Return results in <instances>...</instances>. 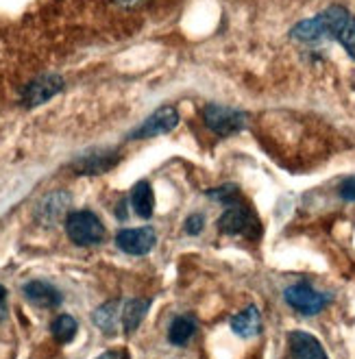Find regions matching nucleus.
<instances>
[{
    "instance_id": "f257e3e1",
    "label": "nucleus",
    "mask_w": 355,
    "mask_h": 359,
    "mask_svg": "<svg viewBox=\"0 0 355 359\" xmlns=\"http://www.w3.org/2000/svg\"><path fill=\"white\" fill-rule=\"evenodd\" d=\"M66 233L76 246H96L105 240V224L92 211H72L66 218Z\"/></svg>"
},
{
    "instance_id": "f03ea898",
    "label": "nucleus",
    "mask_w": 355,
    "mask_h": 359,
    "mask_svg": "<svg viewBox=\"0 0 355 359\" xmlns=\"http://www.w3.org/2000/svg\"><path fill=\"white\" fill-rule=\"evenodd\" d=\"M319 15L323 20L329 37L338 39L340 46L349 53V57L355 59V15L349 13L340 5H331Z\"/></svg>"
},
{
    "instance_id": "7ed1b4c3",
    "label": "nucleus",
    "mask_w": 355,
    "mask_h": 359,
    "mask_svg": "<svg viewBox=\"0 0 355 359\" xmlns=\"http://www.w3.org/2000/svg\"><path fill=\"white\" fill-rule=\"evenodd\" d=\"M203 120L207 129L220 137L236 135L246 126V114L240 109L225 107V104H207L203 109Z\"/></svg>"
},
{
    "instance_id": "20e7f679",
    "label": "nucleus",
    "mask_w": 355,
    "mask_h": 359,
    "mask_svg": "<svg viewBox=\"0 0 355 359\" xmlns=\"http://www.w3.org/2000/svg\"><path fill=\"white\" fill-rule=\"evenodd\" d=\"M218 231L225 236H248L257 238L260 236V224L257 218L253 216L246 205L242 203H232L227 207L225 214L218 218Z\"/></svg>"
},
{
    "instance_id": "39448f33",
    "label": "nucleus",
    "mask_w": 355,
    "mask_h": 359,
    "mask_svg": "<svg viewBox=\"0 0 355 359\" xmlns=\"http://www.w3.org/2000/svg\"><path fill=\"white\" fill-rule=\"evenodd\" d=\"M283 299H286V303H288L292 309H297V311L303 313V316H316V313H321V311L327 307V303H329V297H327V294L314 290V287L307 285V283H295V285L286 287Z\"/></svg>"
},
{
    "instance_id": "423d86ee",
    "label": "nucleus",
    "mask_w": 355,
    "mask_h": 359,
    "mask_svg": "<svg viewBox=\"0 0 355 359\" xmlns=\"http://www.w3.org/2000/svg\"><path fill=\"white\" fill-rule=\"evenodd\" d=\"M177 124H179V114L175 107H159L155 114H151L138 126L129 135V140H151L163 133H170Z\"/></svg>"
},
{
    "instance_id": "0eeeda50",
    "label": "nucleus",
    "mask_w": 355,
    "mask_h": 359,
    "mask_svg": "<svg viewBox=\"0 0 355 359\" xmlns=\"http://www.w3.org/2000/svg\"><path fill=\"white\" fill-rule=\"evenodd\" d=\"M116 244L120 250L129 255H146L157 244V233L151 226H138V229H122L116 236Z\"/></svg>"
},
{
    "instance_id": "6e6552de",
    "label": "nucleus",
    "mask_w": 355,
    "mask_h": 359,
    "mask_svg": "<svg viewBox=\"0 0 355 359\" xmlns=\"http://www.w3.org/2000/svg\"><path fill=\"white\" fill-rule=\"evenodd\" d=\"M64 90V81L57 74H44V76H37L35 81H31L27 90L22 92V104L29 109L37 107V104L51 100L55 94H59Z\"/></svg>"
},
{
    "instance_id": "1a4fd4ad",
    "label": "nucleus",
    "mask_w": 355,
    "mask_h": 359,
    "mask_svg": "<svg viewBox=\"0 0 355 359\" xmlns=\"http://www.w3.org/2000/svg\"><path fill=\"white\" fill-rule=\"evenodd\" d=\"M290 351L295 359H329L323 344L307 331H292L288 333Z\"/></svg>"
},
{
    "instance_id": "9d476101",
    "label": "nucleus",
    "mask_w": 355,
    "mask_h": 359,
    "mask_svg": "<svg viewBox=\"0 0 355 359\" xmlns=\"http://www.w3.org/2000/svg\"><path fill=\"white\" fill-rule=\"evenodd\" d=\"M120 159H122V155L116 151H96V153L81 157L74 163V172L76 175H102V172L112 170Z\"/></svg>"
},
{
    "instance_id": "9b49d317",
    "label": "nucleus",
    "mask_w": 355,
    "mask_h": 359,
    "mask_svg": "<svg viewBox=\"0 0 355 359\" xmlns=\"http://www.w3.org/2000/svg\"><path fill=\"white\" fill-rule=\"evenodd\" d=\"M25 299L37 307H57L61 303V292L46 281H29L22 287Z\"/></svg>"
},
{
    "instance_id": "f8f14e48",
    "label": "nucleus",
    "mask_w": 355,
    "mask_h": 359,
    "mask_svg": "<svg viewBox=\"0 0 355 359\" xmlns=\"http://www.w3.org/2000/svg\"><path fill=\"white\" fill-rule=\"evenodd\" d=\"M232 331L240 337H255L262 331V313L255 305H248L244 311L232 318Z\"/></svg>"
},
{
    "instance_id": "ddd939ff",
    "label": "nucleus",
    "mask_w": 355,
    "mask_h": 359,
    "mask_svg": "<svg viewBox=\"0 0 355 359\" xmlns=\"http://www.w3.org/2000/svg\"><path fill=\"white\" fill-rule=\"evenodd\" d=\"M149 309H151V301H146V299H133V301L124 303L122 316H120L124 333L131 335L133 331H138V327L142 325L144 316L149 313Z\"/></svg>"
},
{
    "instance_id": "4468645a",
    "label": "nucleus",
    "mask_w": 355,
    "mask_h": 359,
    "mask_svg": "<svg viewBox=\"0 0 355 359\" xmlns=\"http://www.w3.org/2000/svg\"><path fill=\"white\" fill-rule=\"evenodd\" d=\"M290 37L303 41V44H319L321 39L329 37V33H327V29L323 25L321 15H316V18H309V20H303V22H299L295 29L290 31Z\"/></svg>"
},
{
    "instance_id": "2eb2a0df",
    "label": "nucleus",
    "mask_w": 355,
    "mask_h": 359,
    "mask_svg": "<svg viewBox=\"0 0 355 359\" xmlns=\"http://www.w3.org/2000/svg\"><path fill=\"white\" fill-rule=\"evenodd\" d=\"M131 207L140 218H151L155 209V194L149 181H140L131 189Z\"/></svg>"
},
{
    "instance_id": "dca6fc26",
    "label": "nucleus",
    "mask_w": 355,
    "mask_h": 359,
    "mask_svg": "<svg viewBox=\"0 0 355 359\" xmlns=\"http://www.w3.org/2000/svg\"><path fill=\"white\" fill-rule=\"evenodd\" d=\"M194 333H196V320H194V316H177V318L170 323L168 340L175 346H185L194 337Z\"/></svg>"
},
{
    "instance_id": "f3484780",
    "label": "nucleus",
    "mask_w": 355,
    "mask_h": 359,
    "mask_svg": "<svg viewBox=\"0 0 355 359\" xmlns=\"http://www.w3.org/2000/svg\"><path fill=\"white\" fill-rule=\"evenodd\" d=\"M120 316H122V311H120V305L116 303V301H109V303H105V305H100L96 311H94V325L102 331V333H107V335H112V333H116V325H118V320H120Z\"/></svg>"
},
{
    "instance_id": "a211bd4d",
    "label": "nucleus",
    "mask_w": 355,
    "mask_h": 359,
    "mask_svg": "<svg viewBox=\"0 0 355 359\" xmlns=\"http://www.w3.org/2000/svg\"><path fill=\"white\" fill-rule=\"evenodd\" d=\"M51 331H53V335L57 337V342L68 344V342L72 340V337L76 335V331H79V323L72 318V316L64 313V316H57V318L53 320Z\"/></svg>"
},
{
    "instance_id": "6ab92c4d",
    "label": "nucleus",
    "mask_w": 355,
    "mask_h": 359,
    "mask_svg": "<svg viewBox=\"0 0 355 359\" xmlns=\"http://www.w3.org/2000/svg\"><path fill=\"white\" fill-rule=\"evenodd\" d=\"M66 207H68V194H51L41 203V218L51 222L59 214H64Z\"/></svg>"
},
{
    "instance_id": "aec40b11",
    "label": "nucleus",
    "mask_w": 355,
    "mask_h": 359,
    "mask_svg": "<svg viewBox=\"0 0 355 359\" xmlns=\"http://www.w3.org/2000/svg\"><path fill=\"white\" fill-rule=\"evenodd\" d=\"M207 196L212 201H222V203H236L238 201V187L227 183L222 187H216V189H207Z\"/></svg>"
},
{
    "instance_id": "412c9836",
    "label": "nucleus",
    "mask_w": 355,
    "mask_h": 359,
    "mask_svg": "<svg viewBox=\"0 0 355 359\" xmlns=\"http://www.w3.org/2000/svg\"><path fill=\"white\" fill-rule=\"evenodd\" d=\"M203 226H205V218L201 214H192L190 218L185 220V224H183L185 233H190V236H199L201 231H203Z\"/></svg>"
},
{
    "instance_id": "4be33fe9",
    "label": "nucleus",
    "mask_w": 355,
    "mask_h": 359,
    "mask_svg": "<svg viewBox=\"0 0 355 359\" xmlns=\"http://www.w3.org/2000/svg\"><path fill=\"white\" fill-rule=\"evenodd\" d=\"M338 194L342 201H349L353 203L355 201V179H344L338 187Z\"/></svg>"
},
{
    "instance_id": "5701e85b",
    "label": "nucleus",
    "mask_w": 355,
    "mask_h": 359,
    "mask_svg": "<svg viewBox=\"0 0 355 359\" xmlns=\"http://www.w3.org/2000/svg\"><path fill=\"white\" fill-rule=\"evenodd\" d=\"M114 3L120 7V9H138L142 5H146L149 0H114Z\"/></svg>"
},
{
    "instance_id": "b1692460",
    "label": "nucleus",
    "mask_w": 355,
    "mask_h": 359,
    "mask_svg": "<svg viewBox=\"0 0 355 359\" xmlns=\"http://www.w3.org/2000/svg\"><path fill=\"white\" fill-rule=\"evenodd\" d=\"M7 318V290L0 285V323Z\"/></svg>"
},
{
    "instance_id": "393cba45",
    "label": "nucleus",
    "mask_w": 355,
    "mask_h": 359,
    "mask_svg": "<svg viewBox=\"0 0 355 359\" xmlns=\"http://www.w3.org/2000/svg\"><path fill=\"white\" fill-rule=\"evenodd\" d=\"M98 359H129V357H127V351L118 348V351H107V353H102Z\"/></svg>"
}]
</instances>
